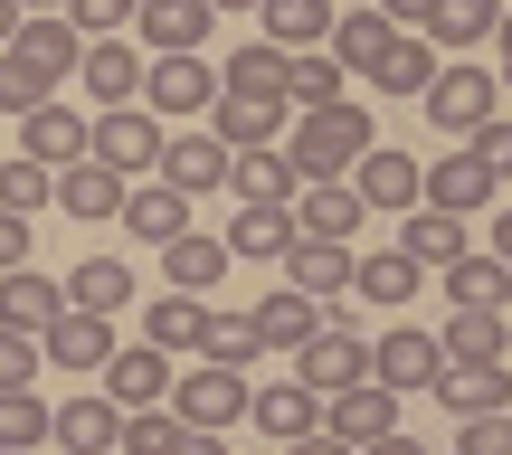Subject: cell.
<instances>
[{"label":"cell","instance_id":"cell-1","mask_svg":"<svg viewBox=\"0 0 512 455\" xmlns=\"http://www.w3.org/2000/svg\"><path fill=\"white\" fill-rule=\"evenodd\" d=\"M76 19L67 10H29L19 19V38L0 48V114H29V105H48L57 86L76 76Z\"/></svg>","mask_w":512,"mask_h":455},{"label":"cell","instance_id":"cell-2","mask_svg":"<svg viewBox=\"0 0 512 455\" xmlns=\"http://www.w3.org/2000/svg\"><path fill=\"white\" fill-rule=\"evenodd\" d=\"M380 143L370 133V105H351V95H332V105H294L285 124V162L294 181H351V162Z\"/></svg>","mask_w":512,"mask_h":455},{"label":"cell","instance_id":"cell-3","mask_svg":"<svg viewBox=\"0 0 512 455\" xmlns=\"http://www.w3.org/2000/svg\"><path fill=\"white\" fill-rule=\"evenodd\" d=\"M143 105L162 114V124H200V114L219 105V67H209L200 48H162V57H143Z\"/></svg>","mask_w":512,"mask_h":455},{"label":"cell","instance_id":"cell-4","mask_svg":"<svg viewBox=\"0 0 512 455\" xmlns=\"http://www.w3.org/2000/svg\"><path fill=\"white\" fill-rule=\"evenodd\" d=\"M162 133H171V124H162L152 105H105V114L86 124V152H95L105 171H124V181H143V171L162 162Z\"/></svg>","mask_w":512,"mask_h":455},{"label":"cell","instance_id":"cell-5","mask_svg":"<svg viewBox=\"0 0 512 455\" xmlns=\"http://www.w3.org/2000/svg\"><path fill=\"white\" fill-rule=\"evenodd\" d=\"M294 380L323 399V389H351V380H370V342L361 332H342V313H323V323L294 342Z\"/></svg>","mask_w":512,"mask_h":455},{"label":"cell","instance_id":"cell-6","mask_svg":"<svg viewBox=\"0 0 512 455\" xmlns=\"http://www.w3.org/2000/svg\"><path fill=\"white\" fill-rule=\"evenodd\" d=\"M152 181H171L181 200H209V190H228V143H219L209 124L162 133V162H152Z\"/></svg>","mask_w":512,"mask_h":455},{"label":"cell","instance_id":"cell-7","mask_svg":"<svg viewBox=\"0 0 512 455\" xmlns=\"http://www.w3.org/2000/svg\"><path fill=\"white\" fill-rule=\"evenodd\" d=\"M285 124H294V95H285V86H256V95L219 86V105H209V133H219L228 152H247V143H285Z\"/></svg>","mask_w":512,"mask_h":455},{"label":"cell","instance_id":"cell-8","mask_svg":"<svg viewBox=\"0 0 512 455\" xmlns=\"http://www.w3.org/2000/svg\"><path fill=\"white\" fill-rule=\"evenodd\" d=\"M247 370H228V361H200L190 380H171V408H181V427H238L247 418Z\"/></svg>","mask_w":512,"mask_h":455},{"label":"cell","instance_id":"cell-9","mask_svg":"<svg viewBox=\"0 0 512 455\" xmlns=\"http://www.w3.org/2000/svg\"><path fill=\"white\" fill-rule=\"evenodd\" d=\"M76 86H86V105H143V48L133 38H86L76 48Z\"/></svg>","mask_w":512,"mask_h":455},{"label":"cell","instance_id":"cell-10","mask_svg":"<svg viewBox=\"0 0 512 455\" xmlns=\"http://www.w3.org/2000/svg\"><path fill=\"white\" fill-rule=\"evenodd\" d=\"M105 351H114V313H86V304H67L48 332H38V361H48V370H76V380H95Z\"/></svg>","mask_w":512,"mask_h":455},{"label":"cell","instance_id":"cell-11","mask_svg":"<svg viewBox=\"0 0 512 455\" xmlns=\"http://www.w3.org/2000/svg\"><path fill=\"white\" fill-rule=\"evenodd\" d=\"M275 266H285L294 294H313L323 313H342V294H351V247H342V237H294Z\"/></svg>","mask_w":512,"mask_h":455},{"label":"cell","instance_id":"cell-12","mask_svg":"<svg viewBox=\"0 0 512 455\" xmlns=\"http://www.w3.org/2000/svg\"><path fill=\"white\" fill-rule=\"evenodd\" d=\"M494 95H503V76H484V67H437L427 76V124H446V133H475L484 114H494Z\"/></svg>","mask_w":512,"mask_h":455},{"label":"cell","instance_id":"cell-13","mask_svg":"<svg viewBox=\"0 0 512 455\" xmlns=\"http://www.w3.org/2000/svg\"><path fill=\"white\" fill-rule=\"evenodd\" d=\"M437 370H446V342L418 332V323H389L380 342H370V380H380V389H427Z\"/></svg>","mask_w":512,"mask_h":455},{"label":"cell","instance_id":"cell-14","mask_svg":"<svg viewBox=\"0 0 512 455\" xmlns=\"http://www.w3.org/2000/svg\"><path fill=\"white\" fill-rule=\"evenodd\" d=\"M95 380H105V399H114V408H162L181 370H171V351L133 342V351H105V370H95Z\"/></svg>","mask_w":512,"mask_h":455},{"label":"cell","instance_id":"cell-15","mask_svg":"<svg viewBox=\"0 0 512 455\" xmlns=\"http://www.w3.org/2000/svg\"><path fill=\"white\" fill-rule=\"evenodd\" d=\"M323 427H332L342 446H370V437H389V427H399V389H380V380L323 389Z\"/></svg>","mask_w":512,"mask_h":455},{"label":"cell","instance_id":"cell-16","mask_svg":"<svg viewBox=\"0 0 512 455\" xmlns=\"http://www.w3.org/2000/svg\"><path fill=\"white\" fill-rule=\"evenodd\" d=\"M86 124L95 114H76V105H29L19 114V152H29V162H48V171H67V162H86Z\"/></svg>","mask_w":512,"mask_h":455},{"label":"cell","instance_id":"cell-17","mask_svg":"<svg viewBox=\"0 0 512 455\" xmlns=\"http://www.w3.org/2000/svg\"><path fill=\"white\" fill-rule=\"evenodd\" d=\"M48 437L67 446V455H114V437H124V408H114L105 389H86V399L48 408Z\"/></svg>","mask_w":512,"mask_h":455},{"label":"cell","instance_id":"cell-18","mask_svg":"<svg viewBox=\"0 0 512 455\" xmlns=\"http://www.w3.org/2000/svg\"><path fill=\"white\" fill-rule=\"evenodd\" d=\"M285 209H294V237H342V247H351V228L370 219L351 181H304V190H294Z\"/></svg>","mask_w":512,"mask_h":455},{"label":"cell","instance_id":"cell-19","mask_svg":"<svg viewBox=\"0 0 512 455\" xmlns=\"http://www.w3.org/2000/svg\"><path fill=\"white\" fill-rule=\"evenodd\" d=\"M427 389H437L456 418H484V408H512V361H446Z\"/></svg>","mask_w":512,"mask_h":455},{"label":"cell","instance_id":"cell-20","mask_svg":"<svg viewBox=\"0 0 512 455\" xmlns=\"http://www.w3.org/2000/svg\"><path fill=\"white\" fill-rule=\"evenodd\" d=\"M494 190H503V181H494V162H484V152L465 143V152H446V162L427 171V190H418V200H437V209H456V219H475V209L494 200Z\"/></svg>","mask_w":512,"mask_h":455},{"label":"cell","instance_id":"cell-21","mask_svg":"<svg viewBox=\"0 0 512 455\" xmlns=\"http://www.w3.org/2000/svg\"><path fill=\"white\" fill-rule=\"evenodd\" d=\"M124 190H133V181H124V171H105L95 152L57 171V209H67V219H86V228H105L114 209H124Z\"/></svg>","mask_w":512,"mask_h":455},{"label":"cell","instance_id":"cell-22","mask_svg":"<svg viewBox=\"0 0 512 455\" xmlns=\"http://www.w3.org/2000/svg\"><path fill=\"white\" fill-rule=\"evenodd\" d=\"M57 313H67V285H57V275H38V266H0V323H10V332H48Z\"/></svg>","mask_w":512,"mask_h":455},{"label":"cell","instance_id":"cell-23","mask_svg":"<svg viewBox=\"0 0 512 455\" xmlns=\"http://www.w3.org/2000/svg\"><path fill=\"white\" fill-rule=\"evenodd\" d=\"M389 38H399V19H389V10H332V38H323V48H332V67H342V76H370L389 57Z\"/></svg>","mask_w":512,"mask_h":455},{"label":"cell","instance_id":"cell-24","mask_svg":"<svg viewBox=\"0 0 512 455\" xmlns=\"http://www.w3.org/2000/svg\"><path fill=\"white\" fill-rule=\"evenodd\" d=\"M351 190H361V209H418L427 171L408 162V152H380V143H370L361 162H351Z\"/></svg>","mask_w":512,"mask_h":455},{"label":"cell","instance_id":"cell-25","mask_svg":"<svg viewBox=\"0 0 512 455\" xmlns=\"http://www.w3.org/2000/svg\"><path fill=\"white\" fill-rule=\"evenodd\" d=\"M228 266H238V256H228L219 228H181V237H162V275H171L181 294H209Z\"/></svg>","mask_w":512,"mask_h":455},{"label":"cell","instance_id":"cell-26","mask_svg":"<svg viewBox=\"0 0 512 455\" xmlns=\"http://www.w3.org/2000/svg\"><path fill=\"white\" fill-rule=\"evenodd\" d=\"M399 256H418V266L427 275H437V266H456V256L465 247H475V237H465V219H456V209H437V200H418V209H399Z\"/></svg>","mask_w":512,"mask_h":455},{"label":"cell","instance_id":"cell-27","mask_svg":"<svg viewBox=\"0 0 512 455\" xmlns=\"http://www.w3.org/2000/svg\"><path fill=\"white\" fill-rule=\"evenodd\" d=\"M228 190H238V200H275V209H285L304 181H294L285 143H247V152H228Z\"/></svg>","mask_w":512,"mask_h":455},{"label":"cell","instance_id":"cell-28","mask_svg":"<svg viewBox=\"0 0 512 455\" xmlns=\"http://www.w3.org/2000/svg\"><path fill=\"white\" fill-rule=\"evenodd\" d=\"M209 19H219L209 0H143V10H133V29H143V48L162 57V48H200Z\"/></svg>","mask_w":512,"mask_h":455},{"label":"cell","instance_id":"cell-29","mask_svg":"<svg viewBox=\"0 0 512 455\" xmlns=\"http://www.w3.org/2000/svg\"><path fill=\"white\" fill-rule=\"evenodd\" d=\"M247 418L266 427V437H304V427H323V399H313L304 380H266V389H247Z\"/></svg>","mask_w":512,"mask_h":455},{"label":"cell","instance_id":"cell-30","mask_svg":"<svg viewBox=\"0 0 512 455\" xmlns=\"http://www.w3.org/2000/svg\"><path fill=\"white\" fill-rule=\"evenodd\" d=\"M437 342H446V361H512V323L494 304H456V323Z\"/></svg>","mask_w":512,"mask_h":455},{"label":"cell","instance_id":"cell-31","mask_svg":"<svg viewBox=\"0 0 512 455\" xmlns=\"http://www.w3.org/2000/svg\"><path fill=\"white\" fill-rule=\"evenodd\" d=\"M114 219L143 237V247H162V237H181V228H190V200H181L171 181H143V190H124V209H114Z\"/></svg>","mask_w":512,"mask_h":455},{"label":"cell","instance_id":"cell-32","mask_svg":"<svg viewBox=\"0 0 512 455\" xmlns=\"http://www.w3.org/2000/svg\"><path fill=\"white\" fill-rule=\"evenodd\" d=\"M256 38H275V48H323L332 38V0H256Z\"/></svg>","mask_w":512,"mask_h":455},{"label":"cell","instance_id":"cell-33","mask_svg":"<svg viewBox=\"0 0 512 455\" xmlns=\"http://www.w3.org/2000/svg\"><path fill=\"white\" fill-rule=\"evenodd\" d=\"M294 247V209H275V200H238V219H228V256H285Z\"/></svg>","mask_w":512,"mask_h":455},{"label":"cell","instance_id":"cell-34","mask_svg":"<svg viewBox=\"0 0 512 455\" xmlns=\"http://www.w3.org/2000/svg\"><path fill=\"white\" fill-rule=\"evenodd\" d=\"M418 256H399V247H389V256H351V294H361V304H418Z\"/></svg>","mask_w":512,"mask_h":455},{"label":"cell","instance_id":"cell-35","mask_svg":"<svg viewBox=\"0 0 512 455\" xmlns=\"http://www.w3.org/2000/svg\"><path fill=\"white\" fill-rule=\"evenodd\" d=\"M494 19H503V0H437V10H427V48H484V38H494Z\"/></svg>","mask_w":512,"mask_h":455},{"label":"cell","instance_id":"cell-36","mask_svg":"<svg viewBox=\"0 0 512 455\" xmlns=\"http://www.w3.org/2000/svg\"><path fill=\"white\" fill-rule=\"evenodd\" d=\"M57 285H67V304H86V313H124L133 304V266L124 256H86V266L57 275Z\"/></svg>","mask_w":512,"mask_h":455},{"label":"cell","instance_id":"cell-37","mask_svg":"<svg viewBox=\"0 0 512 455\" xmlns=\"http://www.w3.org/2000/svg\"><path fill=\"white\" fill-rule=\"evenodd\" d=\"M313 323H323V304H313V294H294V285H275L266 304H256V351H294Z\"/></svg>","mask_w":512,"mask_h":455},{"label":"cell","instance_id":"cell-38","mask_svg":"<svg viewBox=\"0 0 512 455\" xmlns=\"http://www.w3.org/2000/svg\"><path fill=\"white\" fill-rule=\"evenodd\" d=\"M143 332H152V351H200V332H209V294H181V285H171L162 304L143 313Z\"/></svg>","mask_w":512,"mask_h":455},{"label":"cell","instance_id":"cell-39","mask_svg":"<svg viewBox=\"0 0 512 455\" xmlns=\"http://www.w3.org/2000/svg\"><path fill=\"white\" fill-rule=\"evenodd\" d=\"M446 275V304H512V266H503V256H475V247H465L456 256V266H437Z\"/></svg>","mask_w":512,"mask_h":455},{"label":"cell","instance_id":"cell-40","mask_svg":"<svg viewBox=\"0 0 512 455\" xmlns=\"http://www.w3.org/2000/svg\"><path fill=\"white\" fill-rule=\"evenodd\" d=\"M427 76H437V48H427L418 29H399V38H389V57L370 67V86H380V95H427Z\"/></svg>","mask_w":512,"mask_h":455},{"label":"cell","instance_id":"cell-41","mask_svg":"<svg viewBox=\"0 0 512 455\" xmlns=\"http://www.w3.org/2000/svg\"><path fill=\"white\" fill-rule=\"evenodd\" d=\"M285 95H294V105H332V95H342L332 48H285Z\"/></svg>","mask_w":512,"mask_h":455},{"label":"cell","instance_id":"cell-42","mask_svg":"<svg viewBox=\"0 0 512 455\" xmlns=\"http://www.w3.org/2000/svg\"><path fill=\"white\" fill-rule=\"evenodd\" d=\"M181 446V408H124V437H114V455H171Z\"/></svg>","mask_w":512,"mask_h":455},{"label":"cell","instance_id":"cell-43","mask_svg":"<svg viewBox=\"0 0 512 455\" xmlns=\"http://www.w3.org/2000/svg\"><path fill=\"white\" fill-rule=\"evenodd\" d=\"M48 200H57V171H48V162H29V152H19V162H0V209L38 219Z\"/></svg>","mask_w":512,"mask_h":455},{"label":"cell","instance_id":"cell-44","mask_svg":"<svg viewBox=\"0 0 512 455\" xmlns=\"http://www.w3.org/2000/svg\"><path fill=\"white\" fill-rule=\"evenodd\" d=\"M200 361H228V370H247V361H256V313H219V304H209Z\"/></svg>","mask_w":512,"mask_h":455},{"label":"cell","instance_id":"cell-45","mask_svg":"<svg viewBox=\"0 0 512 455\" xmlns=\"http://www.w3.org/2000/svg\"><path fill=\"white\" fill-rule=\"evenodd\" d=\"M38 437H48V399H38V389H0V446L29 455Z\"/></svg>","mask_w":512,"mask_h":455},{"label":"cell","instance_id":"cell-46","mask_svg":"<svg viewBox=\"0 0 512 455\" xmlns=\"http://www.w3.org/2000/svg\"><path fill=\"white\" fill-rule=\"evenodd\" d=\"M219 86H238V95H256V86H285V48H275V38H247L238 57H228V76Z\"/></svg>","mask_w":512,"mask_h":455},{"label":"cell","instance_id":"cell-47","mask_svg":"<svg viewBox=\"0 0 512 455\" xmlns=\"http://www.w3.org/2000/svg\"><path fill=\"white\" fill-rule=\"evenodd\" d=\"M133 10H143V0H67L76 38H124V29H133Z\"/></svg>","mask_w":512,"mask_h":455},{"label":"cell","instance_id":"cell-48","mask_svg":"<svg viewBox=\"0 0 512 455\" xmlns=\"http://www.w3.org/2000/svg\"><path fill=\"white\" fill-rule=\"evenodd\" d=\"M456 455H512V408H484V418H456Z\"/></svg>","mask_w":512,"mask_h":455},{"label":"cell","instance_id":"cell-49","mask_svg":"<svg viewBox=\"0 0 512 455\" xmlns=\"http://www.w3.org/2000/svg\"><path fill=\"white\" fill-rule=\"evenodd\" d=\"M29 380H38V332L0 323V389H29Z\"/></svg>","mask_w":512,"mask_h":455},{"label":"cell","instance_id":"cell-50","mask_svg":"<svg viewBox=\"0 0 512 455\" xmlns=\"http://www.w3.org/2000/svg\"><path fill=\"white\" fill-rule=\"evenodd\" d=\"M465 143H475L484 162H494V181H512V114H484V124L465 133Z\"/></svg>","mask_w":512,"mask_h":455},{"label":"cell","instance_id":"cell-51","mask_svg":"<svg viewBox=\"0 0 512 455\" xmlns=\"http://www.w3.org/2000/svg\"><path fill=\"white\" fill-rule=\"evenodd\" d=\"M0 266H29V219L19 209H0Z\"/></svg>","mask_w":512,"mask_h":455},{"label":"cell","instance_id":"cell-52","mask_svg":"<svg viewBox=\"0 0 512 455\" xmlns=\"http://www.w3.org/2000/svg\"><path fill=\"white\" fill-rule=\"evenodd\" d=\"M171 455H228V427H181V446Z\"/></svg>","mask_w":512,"mask_h":455},{"label":"cell","instance_id":"cell-53","mask_svg":"<svg viewBox=\"0 0 512 455\" xmlns=\"http://www.w3.org/2000/svg\"><path fill=\"white\" fill-rule=\"evenodd\" d=\"M285 455H351V446L332 437V427H304V437H285Z\"/></svg>","mask_w":512,"mask_h":455},{"label":"cell","instance_id":"cell-54","mask_svg":"<svg viewBox=\"0 0 512 455\" xmlns=\"http://www.w3.org/2000/svg\"><path fill=\"white\" fill-rule=\"evenodd\" d=\"M351 455H427V446L408 437V427H389V437H370V446H351Z\"/></svg>","mask_w":512,"mask_h":455},{"label":"cell","instance_id":"cell-55","mask_svg":"<svg viewBox=\"0 0 512 455\" xmlns=\"http://www.w3.org/2000/svg\"><path fill=\"white\" fill-rule=\"evenodd\" d=\"M370 10H389L399 29H427V10H437V0H370Z\"/></svg>","mask_w":512,"mask_h":455},{"label":"cell","instance_id":"cell-56","mask_svg":"<svg viewBox=\"0 0 512 455\" xmlns=\"http://www.w3.org/2000/svg\"><path fill=\"white\" fill-rule=\"evenodd\" d=\"M484 256H503V266H512V209H503L494 228H484Z\"/></svg>","mask_w":512,"mask_h":455},{"label":"cell","instance_id":"cell-57","mask_svg":"<svg viewBox=\"0 0 512 455\" xmlns=\"http://www.w3.org/2000/svg\"><path fill=\"white\" fill-rule=\"evenodd\" d=\"M494 48H503V86H512V10L494 19Z\"/></svg>","mask_w":512,"mask_h":455},{"label":"cell","instance_id":"cell-58","mask_svg":"<svg viewBox=\"0 0 512 455\" xmlns=\"http://www.w3.org/2000/svg\"><path fill=\"white\" fill-rule=\"evenodd\" d=\"M10 38H19V0H0V48H10Z\"/></svg>","mask_w":512,"mask_h":455},{"label":"cell","instance_id":"cell-59","mask_svg":"<svg viewBox=\"0 0 512 455\" xmlns=\"http://www.w3.org/2000/svg\"><path fill=\"white\" fill-rule=\"evenodd\" d=\"M29 10H67V0H19V19H29Z\"/></svg>","mask_w":512,"mask_h":455},{"label":"cell","instance_id":"cell-60","mask_svg":"<svg viewBox=\"0 0 512 455\" xmlns=\"http://www.w3.org/2000/svg\"><path fill=\"white\" fill-rule=\"evenodd\" d=\"M209 10H256V0H209Z\"/></svg>","mask_w":512,"mask_h":455},{"label":"cell","instance_id":"cell-61","mask_svg":"<svg viewBox=\"0 0 512 455\" xmlns=\"http://www.w3.org/2000/svg\"><path fill=\"white\" fill-rule=\"evenodd\" d=\"M0 455H10V446H0Z\"/></svg>","mask_w":512,"mask_h":455}]
</instances>
